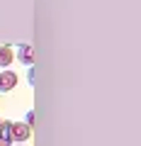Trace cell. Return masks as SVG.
<instances>
[{
  "label": "cell",
  "instance_id": "cell-1",
  "mask_svg": "<svg viewBox=\"0 0 141 146\" xmlns=\"http://www.w3.org/2000/svg\"><path fill=\"white\" fill-rule=\"evenodd\" d=\"M17 85V73L5 68V71H0V93H7Z\"/></svg>",
  "mask_w": 141,
  "mask_h": 146
},
{
  "label": "cell",
  "instance_id": "cell-2",
  "mask_svg": "<svg viewBox=\"0 0 141 146\" xmlns=\"http://www.w3.org/2000/svg\"><path fill=\"white\" fill-rule=\"evenodd\" d=\"M17 61L24 63V66H32L34 63V46L32 44H20V49H17Z\"/></svg>",
  "mask_w": 141,
  "mask_h": 146
},
{
  "label": "cell",
  "instance_id": "cell-3",
  "mask_svg": "<svg viewBox=\"0 0 141 146\" xmlns=\"http://www.w3.org/2000/svg\"><path fill=\"white\" fill-rule=\"evenodd\" d=\"M32 134V127L24 124V122H15L12 124V141H27Z\"/></svg>",
  "mask_w": 141,
  "mask_h": 146
},
{
  "label": "cell",
  "instance_id": "cell-4",
  "mask_svg": "<svg viewBox=\"0 0 141 146\" xmlns=\"http://www.w3.org/2000/svg\"><path fill=\"white\" fill-rule=\"evenodd\" d=\"M10 63H15V51L3 44V46H0V68H7Z\"/></svg>",
  "mask_w": 141,
  "mask_h": 146
},
{
  "label": "cell",
  "instance_id": "cell-5",
  "mask_svg": "<svg viewBox=\"0 0 141 146\" xmlns=\"http://www.w3.org/2000/svg\"><path fill=\"white\" fill-rule=\"evenodd\" d=\"M0 139L3 141H12V122L3 119V124H0Z\"/></svg>",
  "mask_w": 141,
  "mask_h": 146
},
{
  "label": "cell",
  "instance_id": "cell-6",
  "mask_svg": "<svg viewBox=\"0 0 141 146\" xmlns=\"http://www.w3.org/2000/svg\"><path fill=\"white\" fill-rule=\"evenodd\" d=\"M24 124H29V127L34 124V112H27V122H24Z\"/></svg>",
  "mask_w": 141,
  "mask_h": 146
},
{
  "label": "cell",
  "instance_id": "cell-7",
  "mask_svg": "<svg viewBox=\"0 0 141 146\" xmlns=\"http://www.w3.org/2000/svg\"><path fill=\"white\" fill-rule=\"evenodd\" d=\"M0 146H10V141H3V139H0Z\"/></svg>",
  "mask_w": 141,
  "mask_h": 146
},
{
  "label": "cell",
  "instance_id": "cell-8",
  "mask_svg": "<svg viewBox=\"0 0 141 146\" xmlns=\"http://www.w3.org/2000/svg\"><path fill=\"white\" fill-rule=\"evenodd\" d=\"M0 124H3V119H0Z\"/></svg>",
  "mask_w": 141,
  "mask_h": 146
},
{
  "label": "cell",
  "instance_id": "cell-9",
  "mask_svg": "<svg viewBox=\"0 0 141 146\" xmlns=\"http://www.w3.org/2000/svg\"><path fill=\"white\" fill-rule=\"evenodd\" d=\"M20 146H24V144H20Z\"/></svg>",
  "mask_w": 141,
  "mask_h": 146
}]
</instances>
